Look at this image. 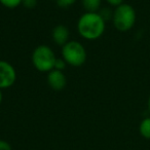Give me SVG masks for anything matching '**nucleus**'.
<instances>
[{"label": "nucleus", "mask_w": 150, "mask_h": 150, "mask_svg": "<svg viewBox=\"0 0 150 150\" xmlns=\"http://www.w3.org/2000/svg\"><path fill=\"white\" fill-rule=\"evenodd\" d=\"M17 71L11 63L0 60V90L8 88L16 83Z\"/></svg>", "instance_id": "5"}, {"label": "nucleus", "mask_w": 150, "mask_h": 150, "mask_svg": "<svg viewBox=\"0 0 150 150\" xmlns=\"http://www.w3.org/2000/svg\"><path fill=\"white\" fill-rule=\"evenodd\" d=\"M2 100H3V94H2V91L0 90V104L2 103Z\"/></svg>", "instance_id": "17"}, {"label": "nucleus", "mask_w": 150, "mask_h": 150, "mask_svg": "<svg viewBox=\"0 0 150 150\" xmlns=\"http://www.w3.org/2000/svg\"><path fill=\"white\" fill-rule=\"evenodd\" d=\"M76 2V0H57V3L60 7L63 8H66V7L71 6L72 4Z\"/></svg>", "instance_id": "13"}, {"label": "nucleus", "mask_w": 150, "mask_h": 150, "mask_svg": "<svg viewBox=\"0 0 150 150\" xmlns=\"http://www.w3.org/2000/svg\"><path fill=\"white\" fill-rule=\"evenodd\" d=\"M23 2V0H0V3L7 8H16L20 6Z\"/></svg>", "instance_id": "10"}, {"label": "nucleus", "mask_w": 150, "mask_h": 150, "mask_svg": "<svg viewBox=\"0 0 150 150\" xmlns=\"http://www.w3.org/2000/svg\"><path fill=\"white\" fill-rule=\"evenodd\" d=\"M98 13H100V16L105 21H107V20H109V19H112V17H113V13L109 8H103V9H101L100 11H98Z\"/></svg>", "instance_id": "11"}, {"label": "nucleus", "mask_w": 150, "mask_h": 150, "mask_svg": "<svg viewBox=\"0 0 150 150\" xmlns=\"http://www.w3.org/2000/svg\"><path fill=\"white\" fill-rule=\"evenodd\" d=\"M147 106H148V110H149V112H150V96H149V98H148Z\"/></svg>", "instance_id": "18"}, {"label": "nucleus", "mask_w": 150, "mask_h": 150, "mask_svg": "<svg viewBox=\"0 0 150 150\" xmlns=\"http://www.w3.org/2000/svg\"><path fill=\"white\" fill-rule=\"evenodd\" d=\"M52 40L54 41V43H57L58 45L63 46L69 41L70 32H69V29L66 26L58 25L52 30Z\"/></svg>", "instance_id": "7"}, {"label": "nucleus", "mask_w": 150, "mask_h": 150, "mask_svg": "<svg viewBox=\"0 0 150 150\" xmlns=\"http://www.w3.org/2000/svg\"><path fill=\"white\" fill-rule=\"evenodd\" d=\"M86 50L80 42L68 41L62 46V58L68 65L73 67H80L86 61Z\"/></svg>", "instance_id": "4"}, {"label": "nucleus", "mask_w": 150, "mask_h": 150, "mask_svg": "<svg viewBox=\"0 0 150 150\" xmlns=\"http://www.w3.org/2000/svg\"><path fill=\"white\" fill-rule=\"evenodd\" d=\"M66 64L67 63L65 62L64 59H58L57 58L56 60V63H54V68L56 70H59V71H63L65 68H66Z\"/></svg>", "instance_id": "12"}, {"label": "nucleus", "mask_w": 150, "mask_h": 150, "mask_svg": "<svg viewBox=\"0 0 150 150\" xmlns=\"http://www.w3.org/2000/svg\"><path fill=\"white\" fill-rule=\"evenodd\" d=\"M140 134L146 139H150V117H146L141 121L139 127Z\"/></svg>", "instance_id": "9"}, {"label": "nucleus", "mask_w": 150, "mask_h": 150, "mask_svg": "<svg viewBox=\"0 0 150 150\" xmlns=\"http://www.w3.org/2000/svg\"><path fill=\"white\" fill-rule=\"evenodd\" d=\"M0 150H11V146L5 140L0 139Z\"/></svg>", "instance_id": "15"}, {"label": "nucleus", "mask_w": 150, "mask_h": 150, "mask_svg": "<svg viewBox=\"0 0 150 150\" xmlns=\"http://www.w3.org/2000/svg\"><path fill=\"white\" fill-rule=\"evenodd\" d=\"M22 4L28 9H32L37 5V0H23Z\"/></svg>", "instance_id": "14"}, {"label": "nucleus", "mask_w": 150, "mask_h": 150, "mask_svg": "<svg viewBox=\"0 0 150 150\" xmlns=\"http://www.w3.org/2000/svg\"><path fill=\"white\" fill-rule=\"evenodd\" d=\"M47 83L54 91H62L66 86L67 78L63 71L54 69L47 74Z\"/></svg>", "instance_id": "6"}, {"label": "nucleus", "mask_w": 150, "mask_h": 150, "mask_svg": "<svg viewBox=\"0 0 150 150\" xmlns=\"http://www.w3.org/2000/svg\"><path fill=\"white\" fill-rule=\"evenodd\" d=\"M56 60L57 58L54 50L44 44L37 46L32 54L33 66L40 72H50L54 70Z\"/></svg>", "instance_id": "3"}, {"label": "nucleus", "mask_w": 150, "mask_h": 150, "mask_svg": "<svg viewBox=\"0 0 150 150\" xmlns=\"http://www.w3.org/2000/svg\"><path fill=\"white\" fill-rule=\"evenodd\" d=\"M106 1L111 6H115V7L119 6V5H121L123 3V0H106Z\"/></svg>", "instance_id": "16"}, {"label": "nucleus", "mask_w": 150, "mask_h": 150, "mask_svg": "<svg viewBox=\"0 0 150 150\" xmlns=\"http://www.w3.org/2000/svg\"><path fill=\"white\" fill-rule=\"evenodd\" d=\"M102 0H82V5L86 13H98L100 11Z\"/></svg>", "instance_id": "8"}, {"label": "nucleus", "mask_w": 150, "mask_h": 150, "mask_svg": "<svg viewBox=\"0 0 150 150\" xmlns=\"http://www.w3.org/2000/svg\"><path fill=\"white\" fill-rule=\"evenodd\" d=\"M106 21L99 13H86L77 22L78 34L86 40H96L104 34Z\"/></svg>", "instance_id": "1"}, {"label": "nucleus", "mask_w": 150, "mask_h": 150, "mask_svg": "<svg viewBox=\"0 0 150 150\" xmlns=\"http://www.w3.org/2000/svg\"><path fill=\"white\" fill-rule=\"evenodd\" d=\"M136 11L132 5L122 3L113 11V25L119 32H127L134 27L136 23Z\"/></svg>", "instance_id": "2"}]
</instances>
